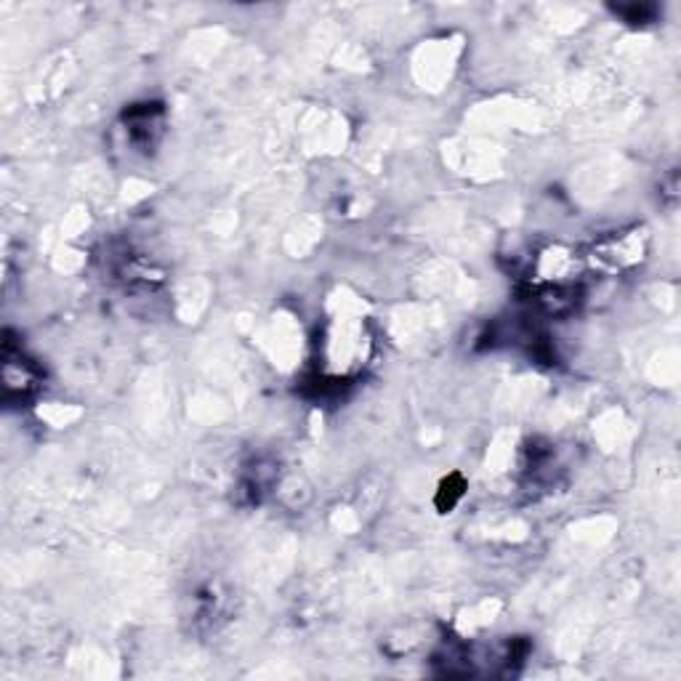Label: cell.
Returning <instances> with one entry per match:
<instances>
[{"instance_id": "277c9868", "label": "cell", "mask_w": 681, "mask_h": 681, "mask_svg": "<svg viewBox=\"0 0 681 681\" xmlns=\"http://www.w3.org/2000/svg\"><path fill=\"white\" fill-rule=\"evenodd\" d=\"M37 384H41V373L37 367L22 354V349L14 352V349L6 343L3 349V389L6 399L9 403H17V399H28L30 394H35Z\"/></svg>"}, {"instance_id": "8992f818", "label": "cell", "mask_w": 681, "mask_h": 681, "mask_svg": "<svg viewBox=\"0 0 681 681\" xmlns=\"http://www.w3.org/2000/svg\"><path fill=\"white\" fill-rule=\"evenodd\" d=\"M525 658V652H514V645L508 647H498V649H490V652L485 655L482 660H487L490 666H512L514 660H521ZM439 660H444V663H463L461 673H474V663H480V658H476L474 649H466V647H455V649H448V652L442 655Z\"/></svg>"}, {"instance_id": "7a4b0ae2", "label": "cell", "mask_w": 681, "mask_h": 681, "mask_svg": "<svg viewBox=\"0 0 681 681\" xmlns=\"http://www.w3.org/2000/svg\"><path fill=\"white\" fill-rule=\"evenodd\" d=\"M649 256V232L645 227H623L604 234L585 253V270L602 277H620L641 266Z\"/></svg>"}, {"instance_id": "3957f363", "label": "cell", "mask_w": 681, "mask_h": 681, "mask_svg": "<svg viewBox=\"0 0 681 681\" xmlns=\"http://www.w3.org/2000/svg\"><path fill=\"white\" fill-rule=\"evenodd\" d=\"M325 352V375L333 381H347L349 375L365 367L371 354V339L365 333V325L352 320H339L325 330L322 339Z\"/></svg>"}, {"instance_id": "6da1fadb", "label": "cell", "mask_w": 681, "mask_h": 681, "mask_svg": "<svg viewBox=\"0 0 681 681\" xmlns=\"http://www.w3.org/2000/svg\"><path fill=\"white\" fill-rule=\"evenodd\" d=\"M585 261L562 243L538 248L521 272V293L546 317H564L581 301Z\"/></svg>"}, {"instance_id": "52a82bcc", "label": "cell", "mask_w": 681, "mask_h": 681, "mask_svg": "<svg viewBox=\"0 0 681 681\" xmlns=\"http://www.w3.org/2000/svg\"><path fill=\"white\" fill-rule=\"evenodd\" d=\"M617 11H620L626 22L645 24V22H652L655 6H628V9H617Z\"/></svg>"}, {"instance_id": "5b68a950", "label": "cell", "mask_w": 681, "mask_h": 681, "mask_svg": "<svg viewBox=\"0 0 681 681\" xmlns=\"http://www.w3.org/2000/svg\"><path fill=\"white\" fill-rule=\"evenodd\" d=\"M125 125H129V139L133 146L139 150H152L157 142H161L163 129H165V112L161 105H142L133 107V110L125 114Z\"/></svg>"}]
</instances>
